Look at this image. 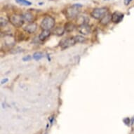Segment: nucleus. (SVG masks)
I'll return each instance as SVG.
<instances>
[{
	"label": "nucleus",
	"mask_w": 134,
	"mask_h": 134,
	"mask_svg": "<svg viewBox=\"0 0 134 134\" xmlns=\"http://www.w3.org/2000/svg\"><path fill=\"white\" fill-rule=\"evenodd\" d=\"M81 7H82V5L80 4H74L68 7L65 11V15L67 18L74 19L76 17H77L79 12H80V9Z\"/></svg>",
	"instance_id": "1"
},
{
	"label": "nucleus",
	"mask_w": 134,
	"mask_h": 134,
	"mask_svg": "<svg viewBox=\"0 0 134 134\" xmlns=\"http://www.w3.org/2000/svg\"><path fill=\"white\" fill-rule=\"evenodd\" d=\"M54 25H55V19L49 15H47L44 18L40 25L41 28L43 30H50L51 29L53 28Z\"/></svg>",
	"instance_id": "2"
},
{
	"label": "nucleus",
	"mask_w": 134,
	"mask_h": 134,
	"mask_svg": "<svg viewBox=\"0 0 134 134\" xmlns=\"http://www.w3.org/2000/svg\"><path fill=\"white\" fill-rule=\"evenodd\" d=\"M23 15L19 14H13L9 17V22L15 27H20L24 24Z\"/></svg>",
	"instance_id": "3"
},
{
	"label": "nucleus",
	"mask_w": 134,
	"mask_h": 134,
	"mask_svg": "<svg viewBox=\"0 0 134 134\" xmlns=\"http://www.w3.org/2000/svg\"><path fill=\"white\" fill-rule=\"evenodd\" d=\"M107 13H108V9L105 7H102V8H96L93 9L91 13V15L96 19L101 20Z\"/></svg>",
	"instance_id": "4"
},
{
	"label": "nucleus",
	"mask_w": 134,
	"mask_h": 134,
	"mask_svg": "<svg viewBox=\"0 0 134 134\" xmlns=\"http://www.w3.org/2000/svg\"><path fill=\"white\" fill-rule=\"evenodd\" d=\"M77 42L75 41V38L70 37V38H65V39H63V40L60 42L59 46L60 48L63 49L65 48H68L72 46H74Z\"/></svg>",
	"instance_id": "5"
},
{
	"label": "nucleus",
	"mask_w": 134,
	"mask_h": 134,
	"mask_svg": "<svg viewBox=\"0 0 134 134\" xmlns=\"http://www.w3.org/2000/svg\"><path fill=\"white\" fill-rule=\"evenodd\" d=\"M124 16V15L123 13L118 12V11H115L112 14V22L114 23H119L123 20Z\"/></svg>",
	"instance_id": "6"
},
{
	"label": "nucleus",
	"mask_w": 134,
	"mask_h": 134,
	"mask_svg": "<svg viewBox=\"0 0 134 134\" xmlns=\"http://www.w3.org/2000/svg\"><path fill=\"white\" fill-rule=\"evenodd\" d=\"M37 25L35 23H29L27 25L23 27V30H24L26 32L29 33V34H32V33H34L37 30Z\"/></svg>",
	"instance_id": "7"
},
{
	"label": "nucleus",
	"mask_w": 134,
	"mask_h": 134,
	"mask_svg": "<svg viewBox=\"0 0 134 134\" xmlns=\"http://www.w3.org/2000/svg\"><path fill=\"white\" fill-rule=\"evenodd\" d=\"M77 29H78L79 32H80L83 35H88L91 32V27L89 25H88V24H83L81 25H79Z\"/></svg>",
	"instance_id": "8"
},
{
	"label": "nucleus",
	"mask_w": 134,
	"mask_h": 134,
	"mask_svg": "<svg viewBox=\"0 0 134 134\" xmlns=\"http://www.w3.org/2000/svg\"><path fill=\"white\" fill-rule=\"evenodd\" d=\"M110 21H112V15L110 13H107L103 18L100 20V23L103 25H108Z\"/></svg>",
	"instance_id": "9"
},
{
	"label": "nucleus",
	"mask_w": 134,
	"mask_h": 134,
	"mask_svg": "<svg viewBox=\"0 0 134 134\" xmlns=\"http://www.w3.org/2000/svg\"><path fill=\"white\" fill-rule=\"evenodd\" d=\"M50 35H51V32H50V30H43L42 32L40 33V35H39V39L41 41H44L47 38L49 37Z\"/></svg>",
	"instance_id": "10"
},
{
	"label": "nucleus",
	"mask_w": 134,
	"mask_h": 134,
	"mask_svg": "<svg viewBox=\"0 0 134 134\" xmlns=\"http://www.w3.org/2000/svg\"><path fill=\"white\" fill-rule=\"evenodd\" d=\"M23 18H24V20L27 21L28 23H33L34 20H35V16L33 15L32 13H30V12H27V13H25L23 14Z\"/></svg>",
	"instance_id": "11"
},
{
	"label": "nucleus",
	"mask_w": 134,
	"mask_h": 134,
	"mask_svg": "<svg viewBox=\"0 0 134 134\" xmlns=\"http://www.w3.org/2000/svg\"><path fill=\"white\" fill-rule=\"evenodd\" d=\"M65 30L68 32H72V31L75 30V29L76 28V26L73 23H68L65 25Z\"/></svg>",
	"instance_id": "12"
},
{
	"label": "nucleus",
	"mask_w": 134,
	"mask_h": 134,
	"mask_svg": "<svg viewBox=\"0 0 134 134\" xmlns=\"http://www.w3.org/2000/svg\"><path fill=\"white\" fill-rule=\"evenodd\" d=\"M65 28L64 27H58L56 28L53 31V32L55 35L58 36H60V35H63L65 32Z\"/></svg>",
	"instance_id": "13"
},
{
	"label": "nucleus",
	"mask_w": 134,
	"mask_h": 134,
	"mask_svg": "<svg viewBox=\"0 0 134 134\" xmlns=\"http://www.w3.org/2000/svg\"><path fill=\"white\" fill-rule=\"evenodd\" d=\"M43 58H44V54L42 52H40V51L35 52L33 54V58L36 60H41Z\"/></svg>",
	"instance_id": "14"
},
{
	"label": "nucleus",
	"mask_w": 134,
	"mask_h": 134,
	"mask_svg": "<svg viewBox=\"0 0 134 134\" xmlns=\"http://www.w3.org/2000/svg\"><path fill=\"white\" fill-rule=\"evenodd\" d=\"M74 38H75V41H76V42H77V43H83V42H86V38L81 35L75 36Z\"/></svg>",
	"instance_id": "15"
},
{
	"label": "nucleus",
	"mask_w": 134,
	"mask_h": 134,
	"mask_svg": "<svg viewBox=\"0 0 134 134\" xmlns=\"http://www.w3.org/2000/svg\"><path fill=\"white\" fill-rule=\"evenodd\" d=\"M15 1L19 4L23 5V6H30L32 4V3L27 1V0H15Z\"/></svg>",
	"instance_id": "16"
},
{
	"label": "nucleus",
	"mask_w": 134,
	"mask_h": 134,
	"mask_svg": "<svg viewBox=\"0 0 134 134\" xmlns=\"http://www.w3.org/2000/svg\"><path fill=\"white\" fill-rule=\"evenodd\" d=\"M0 21H1V22H0V24H1V27H2L6 26L7 25V23H8V21H7L5 18H2V17L1 18V20H0Z\"/></svg>",
	"instance_id": "17"
},
{
	"label": "nucleus",
	"mask_w": 134,
	"mask_h": 134,
	"mask_svg": "<svg viewBox=\"0 0 134 134\" xmlns=\"http://www.w3.org/2000/svg\"><path fill=\"white\" fill-rule=\"evenodd\" d=\"M124 122L125 123L126 125L129 126L130 125V119L129 118H126V119H124Z\"/></svg>",
	"instance_id": "18"
},
{
	"label": "nucleus",
	"mask_w": 134,
	"mask_h": 134,
	"mask_svg": "<svg viewBox=\"0 0 134 134\" xmlns=\"http://www.w3.org/2000/svg\"><path fill=\"white\" fill-rule=\"evenodd\" d=\"M30 59H31L30 55H27V56H25V57H24L23 58V61H28V60H30Z\"/></svg>",
	"instance_id": "19"
},
{
	"label": "nucleus",
	"mask_w": 134,
	"mask_h": 134,
	"mask_svg": "<svg viewBox=\"0 0 134 134\" xmlns=\"http://www.w3.org/2000/svg\"><path fill=\"white\" fill-rule=\"evenodd\" d=\"M133 0H124V4L126 6H128V5H129V4Z\"/></svg>",
	"instance_id": "20"
},
{
	"label": "nucleus",
	"mask_w": 134,
	"mask_h": 134,
	"mask_svg": "<svg viewBox=\"0 0 134 134\" xmlns=\"http://www.w3.org/2000/svg\"><path fill=\"white\" fill-rule=\"evenodd\" d=\"M7 81H8V79H3L2 81H1V83H2V84H4V83H5L6 82H7Z\"/></svg>",
	"instance_id": "21"
},
{
	"label": "nucleus",
	"mask_w": 134,
	"mask_h": 134,
	"mask_svg": "<svg viewBox=\"0 0 134 134\" xmlns=\"http://www.w3.org/2000/svg\"><path fill=\"white\" fill-rule=\"evenodd\" d=\"M134 117V116H133ZM134 123V119L133 118V119H132V124H133Z\"/></svg>",
	"instance_id": "22"
}]
</instances>
